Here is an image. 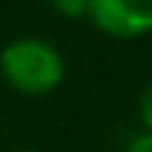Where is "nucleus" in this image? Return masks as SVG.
<instances>
[{"instance_id":"nucleus-1","label":"nucleus","mask_w":152,"mask_h":152,"mask_svg":"<svg viewBox=\"0 0 152 152\" xmlns=\"http://www.w3.org/2000/svg\"><path fill=\"white\" fill-rule=\"evenodd\" d=\"M0 73L14 90L26 96H42L54 90L65 76V59L51 42L37 37H20L0 54Z\"/></svg>"},{"instance_id":"nucleus-2","label":"nucleus","mask_w":152,"mask_h":152,"mask_svg":"<svg viewBox=\"0 0 152 152\" xmlns=\"http://www.w3.org/2000/svg\"><path fill=\"white\" fill-rule=\"evenodd\" d=\"M87 17L110 37H141L152 31V0H90Z\"/></svg>"},{"instance_id":"nucleus-3","label":"nucleus","mask_w":152,"mask_h":152,"mask_svg":"<svg viewBox=\"0 0 152 152\" xmlns=\"http://www.w3.org/2000/svg\"><path fill=\"white\" fill-rule=\"evenodd\" d=\"M48 3L54 11H59L62 17H71V20L85 17L90 11V0H48Z\"/></svg>"},{"instance_id":"nucleus-4","label":"nucleus","mask_w":152,"mask_h":152,"mask_svg":"<svg viewBox=\"0 0 152 152\" xmlns=\"http://www.w3.org/2000/svg\"><path fill=\"white\" fill-rule=\"evenodd\" d=\"M141 118H144V124H147L149 132H152V82L141 93Z\"/></svg>"},{"instance_id":"nucleus-5","label":"nucleus","mask_w":152,"mask_h":152,"mask_svg":"<svg viewBox=\"0 0 152 152\" xmlns=\"http://www.w3.org/2000/svg\"><path fill=\"white\" fill-rule=\"evenodd\" d=\"M127 152H152V132H147V135H138L135 141L127 147Z\"/></svg>"}]
</instances>
